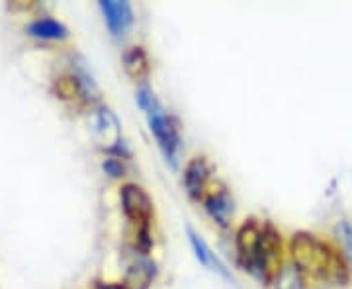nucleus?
<instances>
[{"label": "nucleus", "mask_w": 352, "mask_h": 289, "mask_svg": "<svg viewBox=\"0 0 352 289\" xmlns=\"http://www.w3.org/2000/svg\"><path fill=\"white\" fill-rule=\"evenodd\" d=\"M94 131L100 145L108 151H118L122 145V127L118 117L108 108H102L94 115Z\"/></svg>", "instance_id": "6"}, {"label": "nucleus", "mask_w": 352, "mask_h": 289, "mask_svg": "<svg viewBox=\"0 0 352 289\" xmlns=\"http://www.w3.org/2000/svg\"><path fill=\"white\" fill-rule=\"evenodd\" d=\"M206 211L212 215V219H215L221 227L229 225L231 217H233V200L227 194L226 189L215 192L208 200H206Z\"/></svg>", "instance_id": "11"}, {"label": "nucleus", "mask_w": 352, "mask_h": 289, "mask_svg": "<svg viewBox=\"0 0 352 289\" xmlns=\"http://www.w3.org/2000/svg\"><path fill=\"white\" fill-rule=\"evenodd\" d=\"M28 34L39 39H65L69 36L67 27L53 18H39L28 25Z\"/></svg>", "instance_id": "12"}, {"label": "nucleus", "mask_w": 352, "mask_h": 289, "mask_svg": "<svg viewBox=\"0 0 352 289\" xmlns=\"http://www.w3.org/2000/svg\"><path fill=\"white\" fill-rule=\"evenodd\" d=\"M124 67H126V73L135 82H143L147 76H149V71H151V65H149V57L143 47H129V49L124 53Z\"/></svg>", "instance_id": "10"}, {"label": "nucleus", "mask_w": 352, "mask_h": 289, "mask_svg": "<svg viewBox=\"0 0 352 289\" xmlns=\"http://www.w3.org/2000/svg\"><path fill=\"white\" fill-rule=\"evenodd\" d=\"M186 231H188V240H190V244H192L194 256L198 258V262H200L201 266H206L210 272H214V274H217V276H221L223 279H227V281H231V284H233L235 279H233V276H231L229 268H227V266L217 258V254H215V252H212V248L208 246V242L201 239L200 235H198L192 227H188Z\"/></svg>", "instance_id": "7"}, {"label": "nucleus", "mask_w": 352, "mask_h": 289, "mask_svg": "<svg viewBox=\"0 0 352 289\" xmlns=\"http://www.w3.org/2000/svg\"><path fill=\"white\" fill-rule=\"evenodd\" d=\"M155 274H157L155 262H151L149 258H139L127 268L124 286L127 289H147L153 284Z\"/></svg>", "instance_id": "9"}, {"label": "nucleus", "mask_w": 352, "mask_h": 289, "mask_svg": "<svg viewBox=\"0 0 352 289\" xmlns=\"http://www.w3.org/2000/svg\"><path fill=\"white\" fill-rule=\"evenodd\" d=\"M138 104L139 108L147 113L149 129L157 139V145L164 154L166 163L176 168V157H178V149H180V131H178L175 117H170L164 112L163 106L155 98L149 86H141L138 90Z\"/></svg>", "instance_id": "1"}, {"label": "nucleus", "mask_w": 352, "mask_h": 289, "mask_svg": "<svg viewBox=\"0 0 352 289\" xmlns=\"http://www.w3.org/2000/svg\"><path fill=\"white\" fill-rule=\"evenodd\" d=\"M208 178H210V166H208L204 157H196V159H192L186 164L184 186H186V192H188L190 198H194V200L200 198L201 194H204V189H206Z\"/></svg>", "instance_id": "8"}, {"label": "nucleus", "mask_w": 352, "mask_h": 289, "mask_svg": "<svg viewBox=\"0 0 352 289\" xmlns=\"http://www.w3.org/2000/svg\"><path fill=\"white\" fill-rule=\"evenodd\" d=\"M272 284H274V289H305L303 272L294 262L282 266Z\"/></svg>", "instance_id": "13"}, {"label": "nucleus", "mask_w": 352, "mask_h": 289, "mask_svg": "<svg viewBox=\"0 0 352 289\" xmlns=\"http://www.w3.org/2000/svg\"><path fill=\"white\" fill-rule=\"evenodd\" d=\"M96 289H127L124 284H100Z\"/></svg>", "instance_id": "15"}, {"label": "nucleus", "mask_w": 352, "mask_h": 289, "mask_svg": "<svg viewBox=\"0 0 352 289\" xmlns=\"http://www.w3.org/2000/svg\"><path fill=\"white\" fill-rule=\"evenodd\" d=\"M104 170H106V174H110V176L113 178L124 176V166H122L120 161H116V159L106 161V163H104Z\"/></svg>", "instance_id": "14"}, {"label": "nucleus", "mask_w": 352, "mask_h": 289, "mask_svg": "<svg viewBox=\"0 0 352 289\" xmlns=\"http://www.w3.org/2000/svg\"><path fill=\"white\" fill-rule=\"evenodd\" d=\"M261 235H263V227L256 223V219H249L247 223H243L239 233H237V254H239L241 266L247 272H249V268L256 258Z\"/></svg>", "instance_id": "5"}, {"label": "nucleus", "mask_w": 352, "mask_h": 289, "mask_svg": "<svg viewBox=\"0 0 352 289\" xmlns=\"http://www.w3.org/2000/svg\"><path fill=\"white\" fill-rule=\"evenodd\" d=\"M100 10L113 36H124L133 24V8L126 0H102Z\"/></svg>", "instance_id": "4"}, {"label": "nucleus", "mask_w": 352, "mask_h": 289, "mask_svg": "<svg viewBox=\"0 0 352 289\" xmlns=\"http://www.w3.org/2000/svg\"><path fill=\"white\" fill-rule=\"evenodd\" d=\"M292 256L294 264L302 272L329 279H340L339 256H335L327 244H323L309 233H298L292 239Z\"/></svg>", "instance_id": "2"}, {"label": "nucleus", "mask_w": 352, "mask_h": 289, "mask_svg": "<svg viewBox=\"0 0 352 289\" xmlns=\"http://www.w3.org/2000/svg\"><path fill=\"white\" fill-rule=\"evenodd\" d=\"M122 209L126 217L138 225V242L143 252L149 251L151 246V237H149V227H151L153 217V201L147 196V192L138 186V184H126L122 188Z\"/></svg>", "instance_id": "3"}]
</instances>
